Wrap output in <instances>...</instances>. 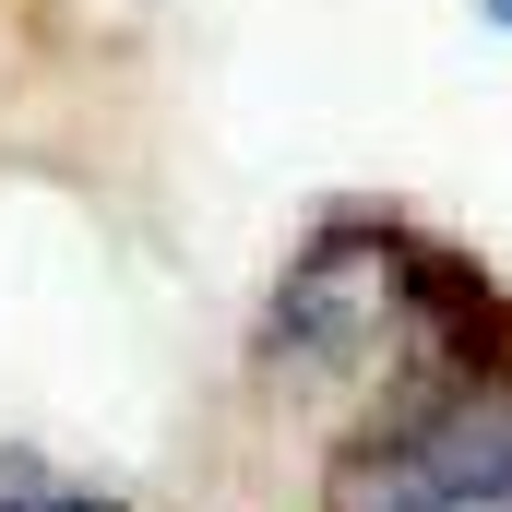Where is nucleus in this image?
Instances as JSON below:
<instances>
[{"mask_svg":"<svg viewBox=\"0 0 512 512\" xmlns=\"http://www.w3.org/2000/svg\"><path fill=\"white\" fill-rule=\"evenodd\" d=\"M477 334H512V286L489 262H465L453 239H429L405 215H322L262 298L251 358L274 393H334V417H346L382 382H405L417 358L477 346Z\"/></svg>","mask_w":512,"mask_h":512,"instance_id":"nucleus-1","label":"nucleus"},{"mask_svg":"<svg viewBox=\"0 0 512 512\" xmlns=\"http://www.w3.org/2000/svg\"><path fill=\"white\" fill-rule=\"evenodd\" d=\"M310 512H512V334L441 346L346 405Z\"/></svg>","mask_w":512,"mask_h":512,"instance_id":"nucleus-2","label":"nucleus"},{"mask_svg":"<svg viewBox=\"0 0 512 512\" xmlns=\"http://www.w3.org/2000/svg\"><path fill=\"white\" fill-rule=\"evenodd\" d=\"M501 24H512V0H501Z\"/></svg>","mask_w":512,"mask_h":512,"instance_id":"nucleus-4","label":"nucleus"},{"mask_svg":"<svg viewBox=\"0 0 512 512\" xmlns=\"http://www.w3.org/2000/svg\"><path fill=\"white\" fill-rule=\"evenodd\" d=\"M0 512H143L131 489L60 465V453H0Z\"/></svg>","mask_w":512,"mask_h":512,"instance_id":"nucleus-3","label":"nucleus"}]
</instances>
